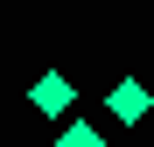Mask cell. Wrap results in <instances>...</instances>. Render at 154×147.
Wrapping results in <instances>:
<instances>
[{
    "instance_id": "cell-3",
    "label": "cell",
    "mask_w": 154,
    "mask_h": 147,
    "mask_svg": "<svg viewBox=\"0 0 154 147\" xmlns=\"http://www.w3.org/2000/svg\"><path fill=\"white\" fill-rule=\"evenodd\" d=\"M56 147H105V126H91V119H63Z\"/></svg>"
},
{
    "instance_id": "cell-1",
    "label": "cell",
    "mask_w": 154,
    "mask_h": 147,
    "mask_svg": "<svg viewBox=\"0 0 154 147\" xmlns=\"http://www.w3.org/2000/svg\"><path fill=\"white\" fill-rule=\"evenodd\" d=\"M28 105H35L42 119H70V105H77V84L63 77V70H42V77L28 84Z\"/></svg>"
},
{
    "instance_id": "cell-2",
    "label": "cell",
    "mask_w": 154,
    "mask_h": 147,
    "mask_svg": "<svg viewBox=\"0 0 154 147\" xmlns=\"http://www.w3.org/2000/svg\"><path fill=\"white\" fill-rule=\"evenodd\" d=\"M105 112L119 119V126H133V119H147V84H140V77H119V84L105 91Z\"/></svg>"
}]
</instances>
